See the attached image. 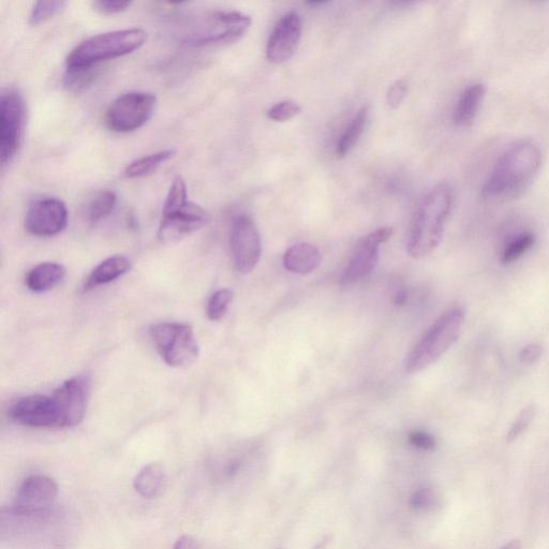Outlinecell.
<instances>
[{
    "instance_id": "cell-1",
    "label": "cell",
    "mask_w": 549,
    "mask_h": 549,
    "mask_svg": "<svg viewBox=\"0 0 549 549\" xmlns=\"http://www.w3.org/2000/svg\"><path fill=\"white\" fill-rule=\"evenodd\" d=\"M543 154L537 142L523 139L504 151L482 187V197L489 202H506L530 187L541 169Z\"/></svg>"
},
{
    "instance_id": "cell-2",
    "label": "cell",
    "mask_w": 549,
    "mask_h": 549,
    "mask_svg": "<svg viewBox=\"0 0 549 549\" xmlns=\"http://www.w3.org/2000/svg\"><path fill=\"white\" fill-rule=\"evenodd\" d=\"M455 194L448 183L435 186L424 197L415 212L407 236V252L415 260H421L439 247L445 226L453 211Z\"/></svg>"
},
{
    "instance_id": "cell-3",
    "label": "cell",
    "mask_w": 549,
    "mask_h": 549,
    "mask_svg": "<svg viewBox=\"0 0 549 549\" xmlns=\"http://www.w3.org/2000/svg\"><path fill=\"white\" fill-rule=\"evenodd\" d=\"M209 220V214L202 206L188 201L185 180L176 176L163 204L159 241L165 244L180 242L204 228Z\"/></svg>"
},
{
    "instance_id": "cell-4",
    "label": "cell",
    "mask_w": 549,
    "mask_h": 549,
    "mask_svg": "<svg viewBox=\"0 0 549 549\" xmlns=\"http://www.w3.org/2000/svg\"><path fill=\"white\" fill-rule=\"evenodd\" d=\"M465 317L463 307L456 306L445 311L408 354L405 361L406 372L417 374L438 362L461 336Z\"/></svg>"
},
{
    "instance_id": "cell-5",
    "label": "cell",
    "mask_w": 549,
    "mask_h": 549,
    "mask_svg": "<svg viewBox=\"0 0 549 549\" xmlns=\"http://www.w3.org/2000/svg\"><path fill=\"white\" fill-rule=\"evenodd\" d=\"M146 33L141 28L122 29L86 39L66 59L67 67H91L139 50Z\"/></svg>"
},
{
    "instance_id": "cell-6",
    "label": "cell",
    "mask_w": 549,
    "mask_h": 549,
    "mask_svg": "<svg viewBox=\"0 0 549 549\" xmlns=\"http://www.w3.org/2000/svg\"><path fill=\"white\" fill-rule=\"evenodd\" d=\"M251 23V18L239 11H211L195 21L184 41L194 47L229 46L247 34Z\"/></svg>"
},
{
    "instance_id": "cell-7",
    "label": "cell",
    "mask_w": 549,
    "mask_h": 549,
    "mask_svg": "<svg viewBox=\"0 0 549 549\" xmlns=\"http://www.w3.org/2000/svg\"><path fill=\"white\" fill-rule=\"evenodd\" d=\"M161 359L171 367L184 368L199 358V344L192 326L181 322L157 323L151 330Z\"/></svg>"
},
{
    "instance_id": "cell-8",
    "label": "cell",
    "mask_w": 549,
    "mask_h": 549,
    "mask_svg": "<svg viewBox=\"0 0 549 549\" xmlns=\"http://www.w3.org/2000/svg\"><path fill=\"white\" fill-rule=\"evenodd\" d=\"M156 106L157 97L151 93L130 92L118 96L106 112V126L116 133L136 131L151 120Z\"/></svg>"
},
{
    "instance_id": "cell-9",
    "label": "cell",
    "mask_w": 549,
    "mask_h": 549,
    "mask_svg": "<svg viewBox=\"0 0 549 549\" xmlns=\"http://www.w3.org/2000/svg\"><path fill=\"white\" fill-rule=\"evenodd\" d=\"M25 103L18 91H8L0 100V159L3 168L16 158L22 145Z\"/></svg>"
},
{
    "instance_id": "cell-10",
    "label": "cell",
    "mask_w": 549,
    "mask_h": 549,
    "mask_svg": "<svg viewBox=\"0 0 549 549\" xmlns=\"http://www.w3.org/2000/svg\"><path fill=\"white\" fill-rule=\"evenodd\" d=\"M394 234L393 228H381L356 243L352 256L340 277V284L349 286L372 274L380 257V246Z\"/></svg>"
},
{
    "instance_id": "cell-11",
    "label": "cell",
    "mask_w": 549,
    "mask_h": 549,
    "mask_svg": "<svg viewBox=\"0 0 549 549\" xmlns=\"http://www.w3.org/2000/svg\"><path fill=\"white\" fill-rule=\"evenodd\" d=\"M231 250L237 271L249 274L256 269L262 254L261 239L255 222L248 216L234 220Z\"/></svg>"
},
{
    "instance_id": "cell-12",
    "label": "cell",
    "mask_w": 549,
    "mask_h": 549,
    "mask_svg": "<svg viewBox=\"0 0 549 549\" xmlns=\"http://www.w3.org/2000/svg\"><path fill=\"white\" fill-rule=\"evenodd\" d=\"M91 383L85 376L73 377L65 381L53 394L62 428L74 427L82 423L87 410Z\"/></svg>"
},
{
    "instance_id": "cell-13",
    "label": "cell",
    "mask_w": 549,
    "mask_h": 549,
    "mask_svg": "<svg viewBox=\"0 0 549 549\" xmlns=\"http://www.w3.org/2000/svg\"><path fill=\"white\" fill-rule=\"evenodd\" d=\"M69 213L64 201L47 198L35 202L25 216V229L38 237L62 233L68 225Z\"/></svg>"
},
{
    "instance_id": "cell-14",
    "label": "cell",
    "mask_w": 549,
    "mask_h": 549,
    "mask_svg": "<svg viewBox=\"0 0 549 549\" xmlns=\"http://www.w3.org/2000/svg\"><path fill=\"white\" fill-rule=\"evenodd\" d=\"M58 494L56 482L47 476H32L23 481L9 511L33 514L52 509Z\"/></svg>"
},
{
    "instance_id": "cell-15",
    "label": "cell",
    "mask_w": 549,
    "mask_h": 549,
    "mask_svg": "<svg viewBox=\"0 0 549 549\" xmlns=\"http://www.w3.org/2000/svg\"><path fill=\"white\" fill-rule=\"evenodd\" d=\"M9 418L20 425L34 428H62L61 419L52 397L29 395L14 402Z\"/></svg>"
},
{
    "instance_id": "cell-16",
    "label": "cell",
    "mask_w": 549,
    "mask_h": 549,
    "mask_svg": "<svg viewBox=\"0 0 549 549\" xmlns=\"http://www.w3.org/2000/svg\"><path fill=\"white\" fill-rule=\"evenodd\" d=\"M302 20L298 13L290 12L281 18L273 29L266 46V57L273 64H283L298 50L302 37Z\"/></svg>"
},
{
    "instance_id": "cell-17",
    "label": "cell",
    "mask_w": 549,
    "mask_h": 549,
    "mask_svg": "<svg viewBox=\"0 0 549 549\" xmlns=\"http://www.w3.org/2000/svg\"><path fill=\"white\" fill-rule=\"evenodd\" d=\"M486 94L483 83H473L459 96L454 110V122L458 127H469L476 120Z\"/></svg>"
},
{
    "instance_id": "cell-18",
    "label": "cell",
    "mask_w": 549,
    "mask_h": 549,
    "mask_svg": "<svg viewBox=\"0 0 549 549\" xmlns=\"http://www.w3.org/2000/svg\"><path fill=\"white\" fill-rule=\"evenodd\" d=\"M67 270L63 264L44 262L33 267L25 276V285L34 293H44L62 283Z\"/></svg>"
},
{
    "instance_id": "cell-19",
    "label": "cell",
    "mask_w": 549,
    "mask_h": 549,
    "mask_svg": "<svg viewBox=\"0 0 549 549\" xmlns=\"http://www.w3.org/2000/svg\"><path fill=\"white\" fill-rule=\"evenodd\" d=\"M321 261L322 257L319 249L309 243L293 245L286 251L284 256L286 270L301 275L315 272Z\"/></svg>"
},
{
    "instance_id": "cell-20",
    "label": "cell",
    "mask_w": 549,
    "mask_h": 549,
    "mask_svg": "<svg viewBox=\"0 0 549 549\" xmlns=\"http://www.w3.org/2000/svg\"><path fill=\"white\" fill-rule=\"evenodd\" d=\"M131 269V262L128 258L115 255L98 264L85 281V290L111 284L118 278L123 277Z\"/></svg>"
},
{
    "instance_id": "cell-21",
    "label": "cell",
    "mask_w": 549,
    "mask_h": 549,
    "mask_svg": "<svg viewBox=\"0 0 549 549\" xmlns=\"http://www.w3.org/2000/svg\"><path fill=\"white\" fill-rule=\"evenodd\" d=\"M168 474L160 464H150L143 467L133 480V487L144 499L159 497L167 486Z\"/></svg>"
},
{
    "instance_id": "cell-22",
    "label": "cell",
    "mask_w": 549,
    "mask_h": 549,
    "mask_svg": "<svg viewBox=\"0 0 549 549\" xmlns=\"http://www.w3.org/2000/svg\"><path fill=\"white\" fill-rule=\"evenodd\" d=\"M175 154L174 150H165L143 156L128 165L124 171V177L128 180H135V178L150 176L172 159Z\"/></svg>"
},
{
    "instance_id": "cell-23",
    "label": "cell",
    "mask_w": 549,
    "mask_h": 549,
    "mask_svg": "<svg viewBox=\"0 0 549 549\" xmlns=\"http://www.w3.org/2000/svg\"><path fill=\"white\" fill-rule=\"evenodd\" d=\"M117 196L111 190H102L89 199L84 207V216L91 224L109 217L115 210Z\"/></svg>"
},
{
    "instance_id": "cell-24",
    "label": "cell",
    "mask_w": 549,
    "mask_h": 549,
    "mask_svg": "<svg viewBox=\"0 0 549 549\" xmlns=\"http://www.w3.org/2000/svg\"><path fill=\"white\" fill-rule=\"evenodd\" d=\"M367 116L368 108L363 107L352 118V121L337 143L336 154L338 158L346 157L353 150L354 146L358 144L365 129Z\"/></svg>"
},
{
    "instance_id": "cell-25",
    "label": "cell",
    "mask_w": 549,
    "mask_h": 549,
    "mask_svg": "<svg viewBox=\"0 0 549 549\" xmlns=\"http://www.w3.org/2000/svg\"><path fill=\"white\" fill-rule=\"evenodd\" d=\"M97 77V66L67 67L64 74V85L68 92L81 94L94 84Z\"/></svg>"
},
{
    "instance_id": "cell-26",
    "label": "cell",
    "mask_w": 549,
    "mask_h": 549,
    "mask_svg": "<svg viewBox=\"0 0 549 549\" xmlns=\"http://www.w3.org/2000/svg\"><path fill=\"white\" fill-rule=\"evenodd\" d=\"M536 243V236L530 232L516 235L504 246L501 254V261L504 264H511L521 259Z\"/></svg>"
},
{
    "instance_id": "cell-27",
    "label": "cell",
    "mask_w": 549,
    "mask_h": 549,
    "mask_svg": "<svg viewBox=\"0 0 549 549\" xmlns=\"http://www.w3.org/2000/svg\"><path fill=\"white\" fill-rule=\"evenodd\" d=\"M233 291L220 289L216 291L207 302L206 315L211 321H219L224 318L233 301Z\"/></svg>"
},
{
    "instance_id": "cell-28",
    "label": "cell",
    "mask_w": 549,
    "mask_h": 549,
    "mask_svg": "<svg viewBox=\"0 0 549 549\" xmlns=\"http://www.w3.org/2000/svg\"><path fill=\"white\" fill-rule=\"evenodd\" d=\"M67 2L63 0H51V2H37L32 10L31 16H29V24L32 26H38L44 22L57 16L61 13L66 6Z\"/></svg>"
},
{
    "instance_id": "cell-29",
    "label": "cell",
    "mask_w": 549,
    "mask_h": 549,
    "mask_svg": "<svg viewBox=\"0 0 549 549\" xmlns=\"http://www.w3.org/2000/svg\"><path fill=\"white\" fill-rule=\"evenodd\" d=\"M302 111L298 102L293 100H284L276 103L269 111H267V117L273 122L285 123L295 116H298Z\"/></svg>"
},
{
    "instance_id": "cell-30",
    "label": "cell",
    "mask_w": 549,
    "mask_h": 549,
    "mask_svg": "<svg viewBox=\"0 0 549 549\" xmlns=\"http://www.w3.org/2000/svg\"><path fill=\"white\" fill-rule=\"evenodd\" d=\"M536 412V407H534V405H529L518 413L507 435V440L509 442L517 440L526 433V430L531 425L534 417H536Z\"/></svg>"
},
{
    "instance_id": "cell-31",
    "label": "cell",
    "mask_w": 549,
    "mask_h": 549,
    "mask_svg": "<svg viewBox=\"0 0 549 549\" xmlns=\"http://www.w3.org/2000/svg\"><path fill=\"white\" fill-rule=\"evenodd\" d=\"M436 496L433 489L420 488L415 492L410 500V506L417 511H423L432 508L435 504Z\"/></svg>"
},
{
    "instance_id": "cell-32",
    "label": "cell",
    "mask_w": 549,
    "mask_h": 549,
    "mask_svg": "<svg viewBox=\"0 0 549 549\" xmlns=\"http://www.w3.org/2000/svg\"><path fill=\"white\" fill-rule=\"evenodd\" d=\"M408 93V85L404 80L396 81L390 88L387 94V102L391 109H397L402 105Z\"/></svg>"
},
{
    "instance_id": "cell-33",
    "label": "cell",
    "mask_w": 549,
    "mask_h": 549,
    "mask_svg": "<svg viewBox=\"0 0 549 549\" xmlns=\"http://www.w3.org/2000/svg\"><path fill=\"white\" fill-rule=\"evenodd\" d=\"M132 5V2H112V0H98L92 4L93 8L106 16H113V14L122 13L128 10Z\"/></svg>"
},
{
    "instance_id": "cell-34",
    "label": "cell",
    "mask_w": 549,
    "mask_h": 549,
    "mask_svg": "<svg viewBox=\"0 0 549 549\" xmlns=\"http://www.w3.org/2000/svg\"><path fill=\"white\" fill-rule=\"evenodd\" d=\"M409 441L413 447L424 451H432L437 445L436 439L422 430H413L409 435Z\"/></svg>"
},
{
    "instance_id": "cell-35",
    "label": "cell",
    "mask_w": 549,
    "mask_h": 549,
    "mask_svg": "<svg viewBox=\"0 0 549 549\" xmlns=\"http://www.w3.org/2000/svg\"><path fill=\"white\" fill-rule=\"evenodd\" d=\"M543 347L539 344H530L524 347L518 354L519 362L532 365L541 359Z\"/></svg>"
},
{
    "instance_id": "cell-36",
    "label": "cell",
    "mask_w": 549,
    "mask_h": 549,
    "mask_svg": "<svg viewBox=\"0 0 549 549\" xmlns=\"http://www.w3.org/2000/svg\"><path fill=\"white\" fill-rule=\"evenodd\" d=\"M173 549H200V548L197 540L194 537L189 536V534H184V536H182L180 539H178L175 542Z\"/></svg>"
},
{
    "instance_id": "cell-37",
    "label": "cell",
    "mask_w": 549,
    "mask_h": 549,
    "mask_svg": "<svg viewBox=\"0 0 549 549\" xmlns=\"http://www.w3.org/2000/svg\"><path fill=\"white\" fill-rule=\"evenodd\" d=\"M407 301L408 292L405 289L397 291V293L395 294L394 303L397 306H403L407 303Z\"/></svg>"
},
{
    "instance_id": "cell-38",
    "label": "cell",
    "mask_w": 549,
    "mask_h": 549,
    "mask_svg": "<svg viewBox=\"0 0 549 549\" xmlns=\"http://www.w3.org/2000/svg\"><path fill=\"white\" fill-rule=\"evenodd\" d=\"M501 549H522V545L518 541L514 540V541L504 545Z\"/></svg>"
},
{
    "instance_id": "cell-39",
    "label": "cell",
    "mask_w": 549,
    "mask_h": 549,
    "mask_svg": "<svg viewBox=\"0 0 549 549\" xmlns=\"http://www.w3.org/2000/svg\"><path fill=\"white\" fill-rule=\"evenodd\" d=\"M328 548V541H322L315 549H326Z\"/></svg>"
}]
</instances>
